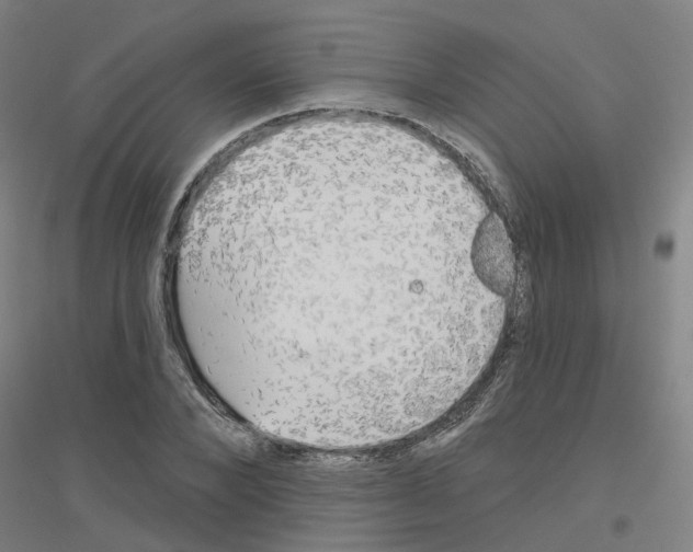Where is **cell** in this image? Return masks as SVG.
<instances>
[{
	"label": "cell",
	"mask_w": 693,
	"mask_h": 552,
	"mask_svg": "<svg viewBox=\"0 0 693 552\" xmlns=\"http://www.w3.org/2000/svg\"><path fill=\"white\" fill-rule=\"evenodd\" d=\"M251 251L279 267V285H260L274 318L333 349L407 341L442 326L453 284L398 211L303 207L258 229Z\"/></svg>",
	"instance_id": "cell-1"
},
{
	"label": "cell",
	"mask_w": 693,
	"mask_h": 552,
	"mask_svg": "<svg viewBox=\"0 0 693 552\" xmlns=\"http://www.w3.org/2000/svg\"><path fill=\"white\" fill-rule=\"evenodd\" d=\"M472 261L481 281L501 298L509 296L515 281L512 243L496 212L478 223L472 243Z\"/></svg>",
	"instance_id": "cell-2"
}]
</instances>
